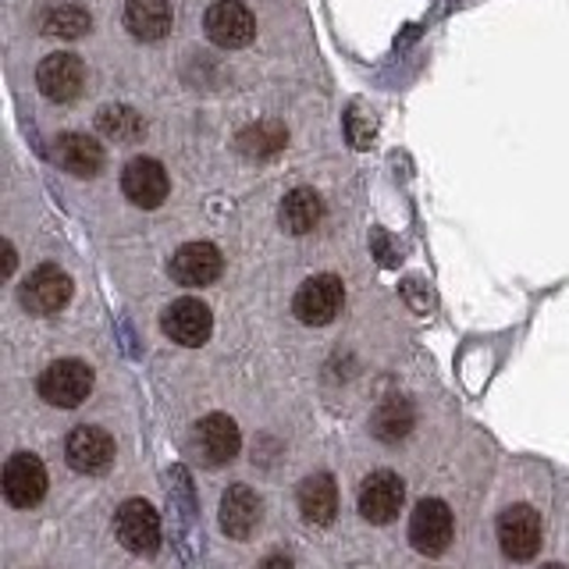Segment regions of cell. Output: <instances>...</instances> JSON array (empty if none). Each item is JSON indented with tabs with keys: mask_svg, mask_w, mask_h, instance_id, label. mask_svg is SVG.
<instances>
[{
	"mask_svg": "<svg viewBox=\"0 0 569 569\" xmlns=\"http://www.w3.org/2000/svg\"><path fill=\"white\" fill-rule=\"evenodd\" d=\"M93 391V370L82 360H58L40 373V396L58 409H76Z\"/></svg>",
	"mask_w": 569,
	"mask_h": 569,
	"instance_id": "cell-1",
	"label": "cell"
},
{
	"mask_svg": "<svg viewBox=\"0 0 569 569\" xmlns=\"http://www.w3.org/2000/svg\"><path fill=\"white\" fill-rule=\"evenodd\" d=\"M124 26L136 40H164L171 32V4L168 0H129L124 4Z\"/></svg>",
	"mask_w": 569,
	"mask_h": 569,
	"instance_id": "cell-18",
	"label": "cell"
},
{
	"mask_svg": "<svg viewBox=\"0 0 569 569\" xmlns=\"http://www.w3.org/2000/svg\"><path fill=\"white\" fill-rule=\"evenodd\" d=\"M342 302H346L342 281H338L335 274H317V278L299 284L292 307H296V317L302 320V325L325 328L338 313H342Z\"/></svg>",
	"mask_w": 569,
	"mask_h": 569,
	"instance_id": "cell-2",
	"label": "cell"
},
{
	"mask_svg": "<svg viewBox=\"0 0 569 569\" xmlns=\"http://www.w3.org/2000/svg\"><path fill=\"white\" fill-rule=\"evenodd\" d=\"M36 82H40L47 100L68 103L82 93L86 71H82V61L76 58V53H50V58H43V64L36 68Z\"/></svg>",
	"mask_w": 569,
	"mask_h": 569,
	"instance_id": "cell-15",
	"label": "cell"
},
{
	"mask_svg": "<svg viewBox=\"0 0 569 569\" xmlns=\"http://www.w3.org/2000/svg\"><path fill=\"white\" fill-rule=\"evenodd\" d=\"M284 142H289V132L281 129L274 121H260V124H249V129L239 136V150L246 157H274L278 150H284Z\"/></svg>",
	"mask_w": 569,
	"mask_h": 569,
	"instance_id": "cell-23",
	"label": "cell"
},
{
	"mask_svg": "<svg viewBox=\"0 0 569 569\" xmlns=\"http://www.w3.org/2000/svg\"><path fill=\"white\" fill-rule=\"evenodd\" d=\"M4 495L14 509H32L47 495V470L32 452H14L4 467Z\"/></svg>",
	"mask_w": 569,
	"mask_h": 569,
	"instance_id": "cell-9",
	"label": "cell"
},
{
	"mask_svg": "<svg viewBox=\"0 0 569 569\" xmlns=\"http://www.w3.org/2000/svg\"><path fill=\"white\" fill-rule=\"evenodd\" d=\"M346 129H349L352 147H360V150H367V147H370V139H373V118H370V114H363L360 107H352V111H349Z\"/></svg>",
	"mask_w": 569,
	"mask_h": 569,
	"instance_id": "cell-25",
	"label": "cell"
},
{
	"mask_svg": "<svg viewBox=\"0 0 569 569\" xmlns=\"http://www.w3.org/2000/svg\"><path fill=\"white\" fill-rule=\"evenodd\" d=\"M498 545L512 562H527L541 548V516L530 506H509L498 516Z\"/></svg>",
	"mask_w": 569,
	"mask_h": 569,
	"instance_id": "cell-5",
	"label": "cell"
},
{
	"mask_svg": "<svg viewBox=\"0 0 569 569\" xmlns=\"http://www.w3.org/2000/svg\"><path fill=\"white\" fill-rule=\"evenodd\" d=\"M18 299H22V307L29 313H40V317H50L68 307L71 299V278L61 271V267L53 263H43L36 267V271L22 281V292H18Z\"/></svg>",
	"mask_w": 569,
	"mask_h": 569,
	"instance_id": "cell-6",
	"label": "cell"
},
{
	"mask_svg": "<svg viewBox=\"0 0 569 569\" xmlns=\"http://www.w3.org/2000/svg\"><path fill=\"white\" fill-rule=\"evenodd\" d=\"M413 420H417V413H413V406H409V399L391 396V399H385L378 406V413H373L370 427H373V435H378L381 441L396 445V441H402L409 431H413Z\"/></svg>",
	"mask_w": 569,
	"mask_h": 569,
	"instance_id": "cell-21",
	"label": "cell"
},
{
	"mask_svg": "<svg viewBox=\"0 0 569 569\" xmlns=\"http://www.w3.org/2000/svg\"><path fill=\"white\" fill-rule=\"evenodd\" d=\"M541 569H566V566H559V562H548V566H541Z\"/></svg>",
	"mask_w": 569,
	"mask_h": 569,
	"instance_id": "cell-28",
	"label": "cell"
},
{
	"mask_svg": "<svg viewBox=\"0 0 569 569\" xmlns=\"http://www.w3.org/2000/svg\"><path fill=\"white\" fill-rule=\"evenodd\" d=\"M97 129H100V136L121 142V147H132V142L147 136V121H142V114H136L132 107L114 103V107H103L97 114Z\"/></svg>",
	"mask_w": 569,
	"mask_h": 569,
	"instance_id": "cell-22",
	"label": "cell"
},
{
	"mask_svg": "<svg viewBox=\"0 0 569 569\" xmlns=\"http://www.w3.org/2000/svg\"><path fill=\"white\" fill-rule=\"evenodd\" d=\"M239 427L231 417L224 413H210L203 417L200 423H196L192 431V456L203 462V467H224V462H231L239 456Z\"/></svg>",
	"mask_w": 569,
	"mask_h": 569,
	"instance_id": "cell-3",
	"label": "cell"
},
{
	"mask_svg": "<svg viewBox=\"0 0 569 569\" xmlns=\"http://www.w3.org/2000/svg\"><path fill=\"white\" fill-rule=\"evenodd\" d=\"M14 271V249H11V242H4V278Z\"/></svg>",
	"mask_w": 569,
	"mask_h": 569,
	"instance_id": "cell-27",
	"label": "cell"
},
{
	"mask_svg": "<svg viewBox=\"0 0 569 569\" xmlns=\"http://www.w3.org/2000/svg\"><path fill=\"white\" fill-rule=\"evenodd\" d=\"M64 456L71 462V470H79V473H89V477L107 473L114 462V438L107 435L103 427L82 423L68 435Z\"/></svg>",
	"mask_w": 569,
	"mask_h": 569,
	"instance_id": "cell-8",
	"label": "cell"
},
{
	"mask_svg": "<svg viewBox=\"0 0 569 569\" xmlns=\"http://www.w3.org/2000/svg\"><path fill=\"white\" fill-rule=\"evenodd\" d=\"M221 267H224V260L218 253V246L189 242L171 257V278L178 284H186V289H203V284L221 278Z\"/></svg>",
	"mask_w": 569,
	"mask_h": 569,
	"instance_id": "cell-14",
	"label": "cell"
},
{
	"mask_svg": "<svg viewBox=\"0 0 569 569\" xmlns=\"http://www.w3.org/2000/svg\"><path fill=\"white\" fill-rule=\"evenodd\" d=\"M325 218V200L313 189H292L281 200V228L292 236H307Z\"/></svg>",
	"mask_w": 569,
	"mask_h": 569,
	"instance_id": "cell-20",
	"label": "cell"
},
{
	"mask_svg": "<svg viewBox=\"0 0 569 569\" xmlns=\"http://www.w3.org/2000/svg\"><path fill=\"white\" fill-rule=\"evenodd\" d=\"M452 512L438 498H423V502L413 509V520H409V541L420 551V556H441L445 548L452 545Z\"/></svg>",
	"mask_w": 569,
	"mask_h": 569,
	"instance_id": "cell-4",
	"label": "cell"
},
{
	"mask_svg": "<svg viewBox=\"0 0 569 569\" xmlns=\"http://www.w3.org/2000/svg\"><path fill=\"white\" fill-rule=\"evenodd\" d=\"M43 32L61 36V40H79L82 32H89V14L76 4H58V8L47 11Z\"/></svg>",
	"mask_w": 569,
	"mask_h": 569,
	"instance_id": "cell-24",
	"label": "cell"
},
{
	"mask_svg": "<svg viewBox=\"0 0 569 569\" xmlns=\"http://www.w3.org/2000/svg\"><path fill=\"white\" fill-rule=\"evenodd\" d=\"M160 325H164V335L178 346H203L210 338L213 317L210 307L200 299H174L164 317H160Z\"/></svg>",
	"mask_w": 569,
	"mask_h": 569,
	"instance_id": "cell-13",
	"label": "cell"
},
{
	"mask_svg": "<svg viewBox=\"0 0 569 569\" xmlns=\"http://www.w3.org/2000/svg\"><path fill=\"white\" fill-rule=\"evenodd\" d=\"M402 498H406V485L399 480V473L378 470L360 485V516L370 523L385 527V523H391L399 516Z\"/></svg>",
	"mask_w": 569,
	"mask_h": 569,
	"instance_id": "cell-10",
	"label": "cell"
},
{
	"mask_svg": "<svg viewBox=\"0 0 569 569\" xmlns=\"http://www.w3.org/2000/svg\"><path fill=\"white\" fill-rule=\"evenodd\" d=\"M203 26H207L210 40L218 47H228V50L246 47L257 36L253 14H249V8L239 4V0H218V4H210Z\"/></svg>",
	"mask_w": 569,
	"mask_h": 569,
	"instance_id": "cell-11",
	"label": "cell"
},
{
	"mask_svg": "<svg viewBox=\"0 0 569 569\" xmlns=\"http://www.w3.org/2000/svg\"><path fill=\"white\" fill-rule=\"evenodd\" d=\"M299 512L307 516L310 523L328 527L338 512V488L328 473H313L299 485Z\"/></svg>",
	"mask_w": 569,
	"mask_h": 569,
	"instance_id": "cell-19",
	"label": "cell"
},
{
	"mask_svg": "<svg viewBox=\"0 0 569 569\" xmlns=\"http://www.w3.org/2000/svg\"><path fill=\"white\" fill-rule=\"evenodd\" d=\"M53 160L76 178H93L103 168V150L97 139H89L82 132H64L53 142Z\"/></svg>",
	"mask_w": 569,
	"mask_h": 569,
	"instance_id": "cell-17",
	"label": "cell"
},
{
	"mask_svg": "<svg viewBox=\"0 0 569 569\" xmlns=\"http://www.w3.org/2000/svg\"><path fill=\"white\" fill-rule=\"evenodd\" d=\"M118 541L132 551V556H153L160 548V516L150 502L142 498H129L121 509H118Z\"/></svg>",
	"mask_w": 569,
	"mask_h": 569,
	"instance_id": "cell-7",
	"label": "cell"
},
{
	"mask_svg": "<svg viewBox=\"0 0 569 569\" xmlns=\"http://www.w3.org/2000/svg\"><path fill=\"white\" fill-rule=\"evenodd\" d=\"M218 516H221V530L228 533V538H249V533H253L263 520V502L253 488L236 485V488L224 491Z\"/></svg>",
	"mask_w": 569,
	"mask_h": 569,
	"instance_id": "cell-16",
	"label": "cell"
},
{
	"mask_svg": "<svg viewBox=\"0 0 569 569\" xmlns=\"http://www.w3.org/2000/svg\"><path fill=\"white\" fill-rule=\"evenodd\" d=\"M121 189L136 207L153 210V207H160L168 200L171 186H168V171L160 168L153 157H136L121 171Z\"/></svg>",
	"mask_w": 569,
	"mask_h": 569,
	"instance_id": "cell-12",
	"label": "cell"
},
{
	"mask_svg": "<svg viewBox=\"0 0 569 569\" xmlns=\"http://www.w3.org/2000/svg\"><path fill=\"white\" fill-rule=\"evenodd\" d=\"M257 569H296L292 559H284V556H271V559H263Z\"/></svg>",
	"mask_w": 569,
	"mask_h": 569,
	"instance_id": "cell-26",
	"label": "cell"
}]
</instances>
